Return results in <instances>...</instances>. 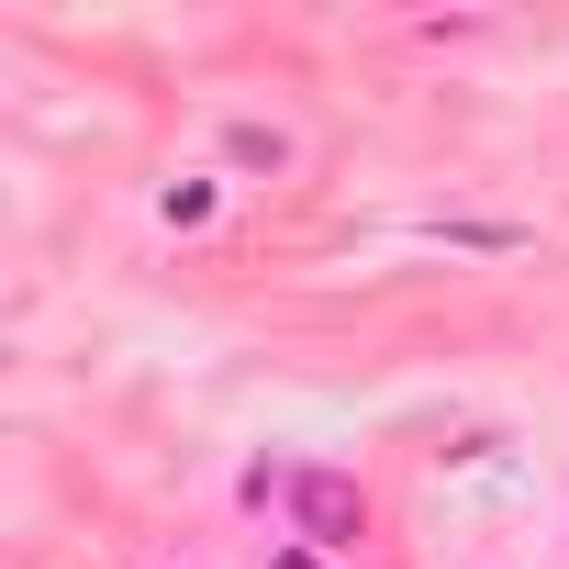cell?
<instances>
[{"label":"cell","instance_id":"6da1fadb","mask_svg":"<svg viewBox=\"0 0 569 569\" xmlns=\"http://www.w3.org/2000/svg\"><path fill=\"white\" fill-rule=\"evenodd\" d=\"M291 513H302V547H358V491L336 469H302L291 480Z\"/></svg>","mask_w":569,"mask_h":569},{"label":"cell","instance_id":"7a4b0ae2","mask_svg":"<svg viewBox=\"0 0 569 569\" xmlns=\"http://www.w3.org/2000/svg\"><path fill=\"white\" fill-rule=\"evenodd\" d=\"M234 157H246V168H291V146H279L268 123H234Z\"/></svg>","mask_w":569,"mask_h":569},{"label":"cell","instance_id":"3957f363","mask_svg":"<svg viewBox=\"0 0 569 569\" xmlns=\"http://www.w3.org/2000/svg\"><path fill=\"white\" fill-rule=\"evenodd\" d=\"M279 569H313V558H279Z\"/></svg>","mask_w":569,"mask_h":569}]
</instances>
